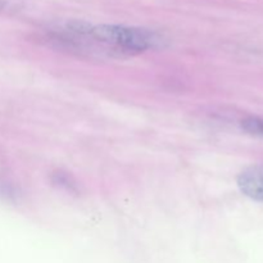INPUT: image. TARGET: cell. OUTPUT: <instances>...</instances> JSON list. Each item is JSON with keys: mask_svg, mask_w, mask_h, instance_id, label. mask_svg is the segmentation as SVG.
<instances>
[{"mask_svg": "<svg viewBox=\"0 0 263 263\" xmlns=\"http://www.w3.org/2000/svg\"><path fill=\"white\" fill-rule=\"evenodd\" d=\"M67 28L74 35L89 36L112 51L133 55L157 48L161 37L146 28L123 25H90L86 22H69Z\"/></svg>", "mask_w": 263, "mask_h": 263, "instance_id": "obj_1", "label": "cell"}, {"mask_svg": "<svg viewBox=\"0 0 263 263\" xmlns=\"http://www.w3.org/2000/svg\"><path fill=\"white\" fill-rule=\"evenodd\" d=\"M238 187L246 197L263 202V164L248 167L238 176Z\"/></svg>", "mask_w": 263, "mask_h": 263, "instance_id": "obj_2", "label": "cell"}, {"mask_svg": "<svg viewBox=\"0 0 263 263\" xmlns=\"http://www.w3.org/2000/svg\"><path fill=\"white\" fill-rule=\"evenodd\" d=\"M240 125L249 135L263 138V117H248L241 121Z\"/></svg>", "mask_w": 263, "mask_h": 263, "instance_id": "obj_3", "label": "cell"}]
</instances>
